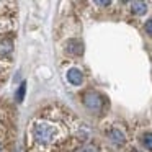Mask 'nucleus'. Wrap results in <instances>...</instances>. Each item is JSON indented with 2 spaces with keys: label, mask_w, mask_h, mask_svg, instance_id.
<instances>
[{
  "label": "nucleus",
  "mask_w": 152,
  "mask_h": 152,
  "mask_svg": "<svg viewBox=\"0 0 152 152\" xmlns=\"http://www.w3.org/2000/svg\"><path fill=\"white\" fill-rule=\"evenodd\" d=\"M33 132V139L41 145H51L56 142V139L59 137V131L57 126H54L49 121H38L31 128Z\"/></svg>",
  "instance_id": "obj_1"
},
{
  "label": "nucleus",
  "mask_w": 152,
  "mask_h": 152,
  "mask_svg": "<svg viewBox=\"0 0 152 152\" xmlns=\"http://www.w3.org/2000/svg\"><path fill=\"white\" fill-rule=\"evenodd\" d=\"M83 103H85V106L88 110H92V111H98L100 108H102V96L98 95L96 92H88L85 93V96H83Z\"/></svg>",
  "instance_id": "obj_2"
},
{
  "label": "nucleus",
  "mask_w": 152,
  "mask_h": 152,
  "mask_svg": "<svg viewBox=\"0 0 152 152\" xmlns=\"http://www.w3.org/2000/svg\"><path fill=\"white\" fill-rule=\"evenodd\" d=\"M67 80H69L72 85H82V82H83V74L80 72L77 67H72V69H69L67 70Z\"/></svg>",
  "instance_id": "obj_3"
},
{
  "label": "nucleus",
  "mask_w": 152,
  "mask_h": 152,
  "mask_svg": "<svg viewBox=\"0 0 152 152\" xmlns=\"http://www.w3.org/2000/svg\"><path fill=\"white\" fill-rule=\"evenodd\" d=\"M66 51L69 54H74V56H80L83 53V44L77 39H69L66 43Z\"/></svg>",
  "instance_id": "obj_4"
},
{
  "label": "nucleus",
  "mask_w": 152,
  "mask_h": 152,
  "mask_svg": "<svg viewBox=\"0 0 152 152\" xmlns=\"http://www.w3.org/2000/svg\"><path fill=\"white\" fill-rule=\"evenodd\" d=\"M13 51V41L10 38H2L0 39V57H7Z\"/></svg>",
  "instance_id": "obj_5"
},
{
  "label": "nucleus",
  "mask_w": 152,
  "mask_h": 152,
  "mask_svg": "<svg viewBox=\"0 0 152 152\" xmlns=\"http://www.w3.org/2000/svg\"><path fill=\"white\" fill-rule=\"evenodd\" d=\"M131 12L134 15H144L147 12V4H144V2H131Z\"/></svg>",
  "instance_id": "obj_6"
},
{
  "label": "nucleus",
  "mask_w": 152,
  "mask_h": 152,
  "mask_svg": "<svg viewBox=\"0 0 152 152\" xmlns=\"http://www.w3.org/2000/svg\"><path fill=\"white\" fill-rule=\"evenodd\" d=\"M108 136L115 144H124V134H123L119 129H111Z\"/></svg>",
  "instance_id": "obj_7"
},
{
  "label": "nucleus",
  "mask_w": 152,
  "mask_h": 152,
  "mask_svg": "<svg viewBox=\"0 0 152 152\" xmlns=\"http://www.w3.org/2000/svg\"><path fill=\"white\" fill-rule=\"evenodd\" d=\"M142 144L147 151H152V132H145L142 136Z\"/></svg>",
  "instance_id": "obj_8"
},
{
  "label": "nucleus",
  "mask_w": 152,
  "mask_h": 152,
  "mask_svg": "<svg viewBox=\"0 0 152 152\" xmlns=\"http://www.w3.org/2000/svg\"><path fill=\"white\" fill-rule=\"evenodd\" d=\"M25 92H26V85H25V83H21V85H20V88H18V92H17V95H15L17 102H21V100H23Z\"/></svg>",
  "instance_id": "obj_9"
},
{
  "label": "nucleus",
  "mask_w": 152,
  "mask_h": 152,
  "mask_svg": "<svg viewBox=\"0 0 152 152\" xmlns=\"http://www.w3.org/2000/svg\"><path fill=\"white\" fill-rule=\"evenodd\" d=\"M79 152H98V149H96L95 145H92V144H87V145H83Z\"/></svg>",
  "instance_id": "obj_10"
},
{
  "label": "nucleus",
  "mask_w": 152,
  "mask_h": 152,
  "mask_svg": "<svg viewBox=\"0 0 152 152\" xmlns=\"http://www.w3.org/2000/svg\"><path fill=\"white\" fill-rule=\"evenodd\" d=\"M145 33L149 34V36H152V18L151 20H147V23H145Z\"/></svg>",
  "instance_id": "obj_11"
}]
</instances>
